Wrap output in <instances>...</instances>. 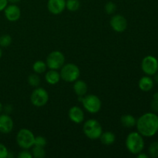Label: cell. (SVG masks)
<instances>
[{"label": "cell", "instance_id": "cell-1", "mask_svg": "<svg viewBox=\"0 0 158 158\" xmlns=\"http://www.w3.org/2000/svg\"><path fill=\"white\" fill-rule=\"evenodd\" d=\"M136 126L137 132L143 137H153L158 131V116L154 113H146L137 120Z\"/></svg>", "mask_w": 158, "mask_h": 158}, {"label": "cell", "instance_id": "cell-2", "mask_svg": "<svg viewBox=\"0 0 158 158\" xmlns=\"http://www.w3.org/2000/svg\"><path fill=\"white\" fill-rule=\"evenodd\" d=\"M127 149L132 154H138L142 152L144 148V140L143 136L138 132H131L127 135L126 139Z\"/></svg>", "mask_w": 158, "mask_h": 158}, {"label": "cell", "instance_id": "cell-3", "mask_svg": "<svg viewBox=\"0 0 158 158\" xmlns=\"http://www.w3.org/2000/svg\"><path fill=\"white\" fill-rule=\"evenodd\" d=\"M83 133L90 140H97L103 133L101 124L96 119H89L83 124Z\"/></svg>", "mask_w": 158, "mask_h": 158}, {"label": "cell", "instance_id": "cell-4", "mask_svg": "<svg viewBox=\"0 0 158 158\" xmlns=\"http://www.w3.org/2000/svg\"><path fill=\"white\" fill-rule=\"evenodd\" d=\"M60 77L64 81L73 83L78 80L80 76V70L74 63H66L61 67Z\"/></svg>", "mask_w": 158, "mask_h": 158}, {"label": "cell", "instance_id": "cell-5", "mask_svg": "<svg viewBox=\"0 0 158 158\" xmlns=\"http://www.w3.org/2000/svg\"><path fill=\"white\" fill-rule=\"evenodd\" d=\"M35 141V136L33 133L29 129L23 128L18 132L16 135L17 144L22 149H29L32 148Z\"/></svg>", "mask_w": 158, "mask_h": 158}, {"label": "cell", "instance_id": "cell-6", "mask_svg": "<svg viewBox=\"0 0 158 158\" xmlns=\"http://www.w3.org/2000/svg\"><path fill=\"white\" fill-rule=\"evenodd\" d=\"M81 103L83 108L90 114L98 113L102 106V102L100 99L94 94H89L86 97H83Z\"/></svg>", "mask_w": 158, "mask_h": 158}, {"label": "cell", "instance_id": "cell-7", "mask_svg": "<svg viewBox=\"0 0 158 158\" xmlns=\"http://www.w3.org/2000/svg\"><path fill=\"white\" fill-rule=\"evenodd\" d=\"M46 63L47 65V67L50 69L58 70L61 69L62 66L65 64L64 55L60 51H52L46 57Z\"/></svg>", "mask_w": 158, "mask_h": 158}, {"label": "cell", "instance_id": "cell-8", "mask_svg": "<svg viewBox=\"0 0 158 158\" xmlns=\"http://www.w3.org/2000/svg\"><path fill=\"white\" fill-rule=\"evenodd\" d=\"M30 100L35 106L41 107L49 101V94L44 88L36 87L31 94Z\"/></svg>", "mask_w": 158, "mask_h": 158}, {"label": "cell", "instance_id": "cell-9", "mask_svg": "<svg viewBox=\"0 0 158 158\" xmlns=\"http://www.w3.org/2000/svg\"><path fill=\"white\" fill-rule=\"evenodd\" d=\"M141 69L148 76H153L158 71V60L153 56H147L143 59Z\"/></svg>", "mask_w": 158, "mask_h": 158}, {"label": "cell", "instance_id": "cell-10", "mask_svg": "<svg viewBox=\"0 0 158 158\" xmlns=\"http://www.w3.org/2000/svg\"><path fill=\"white\" fill-rule=\"evenodd\" d=\"M111 28L117 32H123L127 28V21L126 18L120 14L114 15L110 21Z\"/></svg>", "mask_w": 158, "mask_h": 158}, {"label": "cell", "instance_id": "cell-11", "mask_svg": "<svg viewBox=\"0 0 158 158\" xmlns=\"http://www.w3.org/2000/svg\"><path fill=\"white\" fill-rule=\"evenodd\" d=\"M4 14L9 21L15 22L19 19L21 16V10L15 4H11L6 6L4 9Z\"/></svg>", "mask_w": 158, "mask_h": 158}, {"label": "cell", "instance_id": "cell-12", "mask_svg": "<svg viewBox=\"0 0 158 158\" xmlns=\"http://www.w3.org/2000/svg\"><path fill=\"white\" fill-rule=\"evenodd\" d=\"M47 8L52 14L58 15L62 13L66 9V0H49Z\"/></svg>", "mask_w": 158, "mask_h": 158}, {"label": "cell", "instance_id": "cell-13", "mask_svg": "<svg viewBox=\"0 0 158 158\" xmlns=\"http://www.w3.org/2000/svg\"><path fill=\"white\" fill-rule=\"evenodd\" d=\"M13 120L9 114H0V132L2 134H9L13 129Z\"/></svg>", "mask_w": 158, "mask_h": 158}, {"label": "cell", "instance_id": "cell-14", "mask_svg": "<svg viewBox=\"0 0 158 158\" xmlns=\"http://www.w3.org/2000/svg\"><path fill=\"white\" fill-rule=\"evenodd\" d=\"M68 115H69V118L70 119V120L73 123H81L84 121L85 119V115L84 112H83V110L78 106H73L69 109V113H68Z\"/></svg>", "mask_w": 158, "mask_h": 158}, {"label": "cell", "instance_id": "cell-15", "mask_svg": "<svg viewBox=\"0 0 158 158\" xmlns=\"http://www.w3.org/2000/svg\"><path fill=\"white\" fill-rule=\"evenodd\" d=\"M73 90L78 97H83L86 94L88 90V86L86 82L83 80H76L73 84Z\"/></svg>", "mask_w": 158, "mask_h": 158}, {"label": "cell", "instance_id": "cell-16", "mask_svg": "<svg viewBox=\"0 0 158 158\" xmlns=\"http://www.w3.org/2000/svg\"><path fill=\"white\" fill-rule=\"evenodd\" d=\"M139 88L143 92H148L154 87V80L148 76H145L140 78L138 83Z\"/></svg>", "mask_w": 158, "mask_h": 158}, {"label": "cell", "instance_id": "cell-17", "mask_svg": "<svg viewBox=\"0 0 158 158\" xmlns=\"http://www.w3.org/2000/svg\"><path fill=\"white\" fill-rule=\"evenodd\" d=\"M60 79H61L60 73L55 69H50L46 72V75H45V80L50 85H55L58 83Z\"/></svg>", "mask_w": 158, "mask_h": 158}, {"label": "cell", "instance_id": "cell-18", "mask_svg": "<svg viewBox=\"0 0 158 158\" xmlns=\"http://www.w3.org/2000/svg\"><path fill=\"white\" fill-rule=\"evenodd\" d=\"M100 139L103 144L110 146V145L113 144L115 142L116 136L111 131H106L104 133H102L101 136L100 137Z\"/></svg>", "mask_w": 158, "mask_h": 158}, {"label": "cell", "instance_id": "cell-19", "mask_svg": "<svg viewBox=\"0 0 158 158\" xmlns=\"http://www.w3.org/2000/svg\"><path fill=\"white\" fill-rule=\"evenodd\" d=\"M120 122L124 127L132 128L134 126H136L137 120L134 116L131 115V114H125L121 117Z\"/></svg>", "mask_w": 158, "mask_h": 158}, {"label": "cell", "instance_id": "cell-20", "mask_svg": "<svg viewBox=\"0 0 158 158\" xmlns=\"http://www.w3.org/2000/svg\"><path fill=\"white\" fill-rule=\"evenodd\" d=\"M32 69L34 72L37 74H41L46 72L47 69V65L45 62L42 61V60H38L35 61L32 65Z\"/></svg>", "mask_w": 158, "mask_h": 158}, {"label": "cell", "instance_id": "cell-21", "mask_svg": "<svg viewBox=\"0 0 158 158\" xmlns=\"http://www.w3.org/2000/svg\"><path fill=\"white\" fill-rule=\"evenodd\" d=\"M31 153H32V157L44 158L46 157V151H45L44 148H43V147H39L33 145L32 151Z\"/></svg>", "mask_w": 158, "mask_h": 158}, {"label": "cell", "instance_id": "cell-22", "mask_svg": "<svg viewBox=\"0 0 158 158\" xmlns=\"http://www.w3.org/2000/svg\"><path fill=\"white\" fill-rule=\"evenodd\" d=\"M80 7L79 0H66V8L70 12H76Z\"/></svg>", "mask_w": 158, "mask_h": 158}, {"label": "cell", "instance_id": "cell-23", "mask_svg": "<svg viewBox=\"0 0 158 158\" xmlns=\"http://www.w3.org/2000/svg\"><path fill=\"white\" fill-rule=\"evenodd\" d=\"M40 82H41L40 77L35 73L28 77V83L33 87H38L40 84Z\"/></svg>", "mask_w": 158, "mask_h": 158}, {"label": "cell", "instance_id": "cell-24", "mask_svg": "<svg viewBox=\"0 0 158 158\" xmlns=\"http://www.w3.org/2000/svg\"><path fill=\"white\" fill-rule=\"evenodd\" d=\"M148 152L151 157H158V141H154L151 143L149 148H148Z\"/></svg>", "mask_w": 158, "mask_h": 158}, {"label": "cell", "instance_id": "cell-25", "mask_svg": "<svg viewBox=\"0 0 158 158\" xmlns=\"http://www.w3.org/2000/svg\"><path fill=\"white\" fill-rule=\"evenodd\" d=\"M12 43V37L8 34H4V35L0 36V46L1 47H8L10 46Z\"/></svg>", "mask_w": 158, "mask_h": 158}, {"label": "cell", "instance_id": "cell-26", "mask_svg": "<svg viewBox=\"0 0 158 158\" xmlns=\"http://www.w3.org/2000/svg\"><path fill=\"white\" fill-rule=\"evenodd\" d=\"M116 9H117V6H116V4L114 2H107L106 5H105V11L109 15L114 14L116 12Z\"/></svg>", "mask_w": 158, "mask_h": 158}, {"label": "cell", "instance_id": "cell-27", "mask_svg": "<svg viewBox=\"0 0 158 158\" xmlns=\"http://www.w3.org/2000/svg\"><path fill=\"white\" fill-rule=\"evenodd\" d=\"M46 144H47V140H46V137H43V136H37V137H35L34 145L45 148L46 146Z\"/></svg>", "mask_w": 158, "mask_h": 158}, {"label": "cell", "instance_id": "cell-28", "mask_svg": "<svg viewBox=\"0 0 158 158\" xmlns=\"http://www.w3.org/2000/svg\"><path fill=\"white\" fill-rule=\"evenodd\" d=\"M9 151L3 143H0V158H6L8 157Z\"/></svg>", "mask_w": 158, "mask_h": 158}, {"label": "cell", "instance_id": "cell-29", "mask_svg": "<svg viewBox=\"0 0 158 158\" xmlns=\"http://www.w3.org/2000/svg\"><path fill=\"white\" fill-rule=\"evenodd\" d=\"M19 158H32V153L29 152L28 149H23V151H20L18 154Z\"/></svg>", "mask_w": 158, "mask_h": 158}, {"label": "cell", "instance_id": "cell-30", "mask_svg": "<svg viewBox=\"0 0 158 158\" xmlns=\"http://www.w3.org/2000/svg\"><path fill=\"white\" fill-rule=\"evenodd\" d=\"M151 107L154 112H158V100H153L151 102Z\"/></svg>", "mask_w": 158, "mask_h": 158}, {"label": "cell", "instance_id": "cell-31", "mask_svg": "<svg viewBox=\"0 0 158 158\" xmlns=\"http://www.w3.org/2000/svg\"><path fill=\"white\" fill-rule=\"evenodd\" d=\"M8 0H0V12L3 11L8 6Z\"/></svg>", "mask_w": 158, "mask_h": 158}, {"label": "cell", "instance_id": "cell-32", "mask_svg": "<svg viewBox=\"0 0 158 158\" xmlns=\"http://www.w3.org/2000/svg\"><path fill=\"white\" fill-rule=\"evenodd\" d=\"M4 110L6 111V114H10V113L12 111V106H11V105H6V106H5V108H4Z\"/></svg>", "mask_w": 158, "mask_h": 158}, {"label": "cell", "instance_id": "cell-33", "mask_svg": "<svg viewBox=\"0 0 158 158\" xmlns=\"http://www.w3.org/2000/svg\"><path fill=\"white\" fill-rule=\"evenodd\" d=\"M137 157L138 158H148V155H147L146 154H143V153L140 152L138 154H137Z\"/></svg>", "mask_w": 158, "mask_h": 158}, {"label": "cell", "instance_id": "cell-34", "mask_svg": "<svg viewBox=\"0 0 158 158\" xmlns=\"http://www.w3.org/2000/svg\"><path fill=\"white\" fill-rule=\"evenodd\" d=\"M20 1H21V0H8V2L12 3V4H16V3L19 2Z\"/></svg>", "mask_w": 158, "mask_h": 158}, {"label": "cell", "instance_id": "cell-35", "mask_svg": "<svg viewBox=\"0 0 158 158\" xmlns=\"http://www.w3.org/2000/svg\"><path fill=\"white\" fill-rule=\"evenodd\" d=\"M154 80H155L156 83H158V73H156L154 74Z\"/></svg>", "mask_w": 158, "mask_h": 158}, {"label": "cell", "instance_id": "cell-36", "mask_svg": "<svg viewBox=\"0 0 158 158\" xmlns=\"http://www.w3.org/2000/svg\"><path fill=\"white\" fill-rule=\"evenodd\" d=\"M153 99H154V100H158V93H155V94H154V96H153Z\"/></svg>", "mask_w": 158, "mask_h": 158}, {"label": "cell", "instance_id": "cell-37", "mask_svg": "<svg viewBox=\"0 0 158 158\" xmlns=\"http://www.w3.org/2000/svg\"><path fill=\"white\" fill-rule=\"evenodd\" d=\"M2 110H3V106H2V103L0 102V114H1Z\"/></svg>", "mask_w": 158, "mask_h": 158}, {"label": "cell", "instance_id": "cell-38", "mask_svg": "<svg viewBox=\"0 0 158 158\" xmlns=\"http://www.w3.org/2000/svg\"><path fill=\"white\" fill-rule=\"evenodd\" d=\"M2 51L1 48H0V58L2 57Z\"/></svg>", "mask_w": 158, "mask_h": 158}]
</instances>
